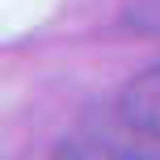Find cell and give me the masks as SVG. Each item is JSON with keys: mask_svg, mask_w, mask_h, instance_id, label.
<instances>
[{"mask_svg": "<svg viewBox=\"0 0 160 160\" xmlns=\"http://www.w3.org/2000/svg\"><path fill=\"white\" fill-rule=\"evenodd\" d=\"M118 122L139 139L160 143V63L131 76L118 93Z\"/></svg>", "mask_w": 160, "mask_h": 160, "instance_id": "6da1fadb", "label": "cell"}]
</instances>
